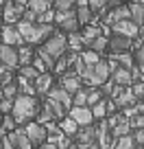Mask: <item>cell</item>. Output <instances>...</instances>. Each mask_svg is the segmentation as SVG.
I'll return each instance as SVG.
<instances>
[{
    "mask_svg": "<svg viewBox=\"0 0 144 149\" xmlns=\"http://www.w3.org/2000/svg\"><path fill=\"white\" fill-rule=\"evenodd\" d=\"M42 105L46 107L48 112H50L52 116H55V121L63 118V116H65V112H68V107H65V105H61L59 101H55V99H50V97H46V101H44Z\"/></svg>",
    "mask_w": 144,
    "mask_h": 149,
    "instance_id": "cell-21",
    "label": "cell"
},
{
    "mask_svg": "<svg viewBox=\"0 0 144 149\" xmlns=\"http://www.w3.org/2000/svg\"><path fill=\"white\" fill-rule=\"evenodd\" d=\"M81 59H83V64L85 66H94L96 61H101V53H96V51H92V48H88V51H83L81 53Z\"/></svg>",
    "mask_w": 144,
    "mask_h": 149,
    "instance_id": "cell-30",
    "label": "cell"
},
{
    "mask_svg": "<svg viewBox=\"0 0 144 149\" xmlns=\"http://www.w3.org/2000/svg\"><path fill=\"white\" fill-rule=\"evenodd\" d=\"M133 147H135L133 138H131V134H127V136H120V138H116V143H114L112 149H133Z\"/></svg>",
    "mask_w": 144,
    "mask_h": 149,
    "instance_id": "cell-32",
    "label": "cell"
},
{
    "mask_svg": "<svg viewBox=\"0 0 144 149\" xmlns=\"http://www.w3.org/2000/svg\"><path fill=\"white\" fill-rule=\"evenodd\" d=\"M0 42L18 48V46H22V44H24V40H22L20 31L13 26V24H5V26L0 29Z\"/></svg>",
    "mask_w": 144,
    "mask_h": 149,
    "instance_id": "cell-8",
    "label": "cell"
},
{
    "mask_svg": "<svg viewBox=\"0 0 144 149\" xmlns=\"http://www.w3.org/2000/svg\"><path fill=\"white\" fill-rule=\"evenodd\" d=\"M107 125H109V132H112L114 138L127 136V134L131 132V127H129V118H127L125 114H116V116H112L109 121H107Z\"/></svg>",
    "mask_w": 144,
    "mask_h": 149,
    "instance_id": "cell-7",
    "label": "cell"
},
{
    "mask_svg": "<svg viewBox=\"0 0 144 149\" xmlns=\"http://www.w3.org/2000/svg\"><path fill=\"white\" fill-rule=\"evenodd\" d=\"M65 149H79V145H76V143H70V145H68Z\"/></svg>",
    "mask_w": 144,
    "mask_h": 149,
    "instance_id": "cell-50",
    "label": "cell"
},
{
    "mask_svg": "<svg viewBox=\"0 0 144 149\" xmlns=\"http://www.w3.org/2000/svg\"><path fill=\"white\" fill-rule=\"evenodd\" d=\"M0 5H5V0H0Z\"/></svg>",
    "mask_w": 144,
    "mask_h": 149,
    "instance_id": "cell-53",
    "label": "cell"
},
{
    "mask_svg": "<svg viewBox=\"0 0 144 149\" xmlns=\"http://www.w3.org/2000/svg\"><path fill=\"white\" fill-rule=\"evenodd\" d=\"M90 48H92V51H96V53H103V51L107 48V37H105V35L94 37L92 42H90Z\"/></svg>",
    "mask_w": 144,
    "mask_h": 149,
    "instance_id": "cell-35",
    "label": "cell"
},
{
    "mask_svg": "<svg viewBox=\"0 0 144 149\" xmlns=\"http://www.w3.org/2000/svg\"><path fill=\"white\" fill-rule=\"evenodd\" d=\"M15 125H18V123H15V118L11 116V114H5V116H2V132L9 134V132L15 130Z\"/></svg>",
    "mask_w": 144,
    "mask_h": 149,
    "instance_id": "cell-38",
    "label": "cell"
},
{
    "mask_svg": "<svg viewBox=\"0 0 144 149\" xmlns=\"http://www.w3.org/2000/svg\"><path fill=\"white\" fill-rule=\"evenodd\" d=\"M76 20H79V24H90L92 22V9L88 5H81L76 9Z\"/></svg>",
    "mask_w": 144,
    "mask_h": 149,
    "instance_id": "cell-31",
    "label": "cell"
},
{
    "mask_svg": "<svg viewBox=\"0 0 144 149\" xmlns=\"http://www.w3.org/2000/svg\"><path fill=\"white\" fill-rule=\"evenodd\" d=\"M109 79L114 81L116 86H131L133 84V77H131V70L127 68H120L118 66L116 70H112V74H109Z\"/></svg>",
    "mask_w": 144,
    "mask_h": 149,
    "instance_id": "cell-19",
    "label": "cell"
},
{
    "mask_svg": "<svg viewBox=\"0 0 144 149\" xmlns=\"http://www.w3.org/2000/svg\"><path fill=\"white\" fill-rule=\"evenodd\" d=\"M90 110H92V116L94 118H98V121H103V118L107 116V101H98V103H94V105H90Z\"/></svg>",
    "mask_w": 144,
    "mask_h": 149,
    "instance_id": "cell-29",
    "label": "cell"
},
{
    "mask_svg": "<svg viewBox=\"0 0 144 149\" xmlns=\"http://www.w3.org/2000/svg\"><path fill=\"white\" fill-rule=\"evenodd\" d=\"M37 70H35V68H33V66L31 64H28V66H22V68H20V77H24V79H31V81H35V77H37Z\"/></svg>",
    "mask_w": 144,
    "mask_h": 149,
    "instance_id": "cell-37",
    "label": "cell"
},
{
    "mask_svg": "<svg viewBox=\"0 0 144 149\" xmlns=\"http://www.w3.org/2000/svg\"><path fill=\"white\" fill-rule=\"evenodd\" d=\"M133 149H135V147H133Z\"/></svg>",
    "mask_w": 144,
    "mask_h": 149,
    "instance_id": "cell-58",
    "label": "cell"
},
{
    "mask_svg": "<svg viewBox=\"0 0 144 149\" xmlns=\"http://www.w3.org/2000/svg\"><path fill=\"white\" fill-rule=\"evenodd\" d=\"M44 51L48 53V55L52 57V59H59L61 55H65V51H68V37L61 35V33H52L50 37H48L46 42H44Z\"/></svg>",
    "mask_w": 144,
    "mask_h": 149,
    "instance_id": "cell-4",
    "label": "cell"
},
{
    "mask_svg": "<svg viewBox=\"0 0 144 149\" xmlns=\"http://www.w3.org/2000/svg\"><path fill=\"white\" fill-rule=\"evenodd\" d=\"M72 121L76 123L79 127H85V125H92L94 123V116H92V110L88 105H72L70 107V114H68Z\"/></svg>",
    "mask_w": 144,
    "mask_h": 149,
    "instance_id": "cell-6",
    "label": "cell"
},
{
    "mask_svg": "<svg viewBox=\"0 0 144 149\" xmlns=\"http://www.w3.org/2000/svg\"><path fill=\"white\" fill-rule=\"evenodd\" d=\"M118 20H131L129 5H118L114 11H109V15L105 18V24H109V26H112V24L118 22Z\"/></svg>",
    "mask_w": 144,
    "mask_h": 149,
    "instance_id": "cell-20",
    "label": "cell"
},
{
    "mask_svg": "<svg viewBox=\"0 0 144 149\" xmlns=\"http://www.w3.org/2000/svg\"><path fill=\"white\" fill-rule=\"evenodd\" d=\"M5 70H7V68H5V66H2V64H0V74H2V72H5Z\"/></svg>",
    "mask_w": 144,
    "mask_h": 149,
    "instance_id": "cell-52",
    "label": "cell"
},
{
    "mask_svg": "<svg viewBox=\"0 0 144 149\" xmlns=\"http://www.w3.org/2000/svg\"><path fill=\"white\" fill-rule=\"evenodd\" d=\"M112 57L116 59V64L120 68H127V70L133 68V55L131 53H118V55H112Z\"/></svg>",
    "mask_w": 144,
    "mask_h": 149,
    "instance_id": "cell-28",
    "label": "cell"
},
{
    "mask_svg": "<svg viewBox=\"0 0 144 149\" xmlns=\"http://www.w3.org/2000/svg\"><path fill=\"white\" fill-rule=\"evenodd\" d=\"M2 97H7V99L18 97V86H15V81H9L7 86H2Z\"/></svg>",
    "mask_w": 144,
    "mask_h": 149,
    "instance_id": "cell-36",
    "label": "cell"
},
{
    "mask_svg": "<svg viewBox=\"0 0 144 149\" xmlns=\"http://www.w3.org/2000/svg\"><path fill=\"white\" fill-rule=\"evenodd\" d=\"M57 125H59V130L63 132L65 136H74V134H76V130H79V125H76V123L72 121L70 116H63V118H59V123H57Z\"/></svg>",
    "mask_w": 144,
    "mask_h": 149,
    "instance_id": "cell-25",
    "label": "cell"
},
{
    "mask_svg": "<svg viewBox=\"0 0 144 149\" xmlns=\"http://www.w3.org/2000/svg\"><path fill=\"white\" fill-rule=\"evenodd\" d=\"M65 37H68V48H70V53L81 51V46H83V40H81V35H76V33H70V35H65Z\"/></svg>",
    "mask_w": 144,
    "mask_h": 149,
    "instance_id": "cell-33",
    "label": "cell"
},
{
    "mask_svg": "<svg viewBox=\"0 0 144 149\" xmlns=\"http://www.w3.org/2000/svg\"><path fill=\"white\" fill-rule=\"evenodd\" d=\"M13 5H20V7H26L28 5V0H11Z\"/></svg>",
    "mask_w": 144,
    "mask_h": 149,
    "instance_id": "cell-49",
    "label": "cell"
},
{
    "mask_svg": "<svg viewBox=\"0 0 144 149\" xmlns=\"http://www.w3.org/2000/svg\"><path fill=\"white\" fill-rule=\"evenodd\" d=\"M15 149H18V147H15Z\"/></svg>",
    "mask_w": 144,
    "mask_h": 149,
    "instance_id": "cell-57",
    "label": "cell"
},
{
    "mask_svg": "<svg viewBox=\"0 0 144 149\" xmlns=\"http://www.w3.org/2000/svg\"><path fill=\"white\" fill-rule=\"evenodd\" d=\"M11 110H13V99L2 97L0 99V112H2V114H11Z\"/></svg>",
    "mask_w": 144,
    "mask_h": 149,
    "instance_id": "cell-43",
    "label": "cell"
},
{
    "mask_svg": "<svg viewBox=\"0 0 144 149\" xmlns=\"http://www.w3.org/2000/svg\"><path fill=\"white\" fill-rule=\"evenodd\" d=\"M2 116H5V114L0 112V134H2Z\"/></svg>",
    "mask_w": 144,
    "mask_h": 149,
    "instance_id": "cell-51",
    "label": "cell"
},
{
    "mask_svg": "<svg viewBox=\"0 0 144 149\" xmlns=\"http://www.w3.org/2000/svg\"><path fill=\"white\" fill-rule=\"evenodd\" d=\"M46 97H50V99H55V101H59L61 105H65L68 110L72 107V94H70L68 90H63L61 86H57V88L52 86V88L48 90V94H46Z\"/></svg>",
    "mask_w": 144,
    "mask_h": 149,
    "instance_id": "cell-15",
    "label": "cell"
},
{
    "mask_svg": "<svg viewBox=\"0 0 144 149\" xmlns=\"http://www.w3.org/2000/svg\"><path fill=\"white\" fill-rule=\"evenodd\" d=\"M107 46L112 48V55H118V53H127L131 46H133V40L131 37H125V35H116L114 33L109 40H107Z\"/></svg>",
    "mask_w": 144,
    "mask_h": 149,
    "instance_id": "cell-13",
    "label": "cell"
},
{
    "mask_svg": "<svg viewBox=\"0 0 144 149\" xmlns=\"http://www.w3.org/2000/svg\"><path fill=\"white\" fill-rule=\"evenodd\" d=\"M61 88L68 90L70 94H74L76 90L83 88V86H81V77H79L76 72H68V74H63V77H61Z\"/></svg>",
    "mask_w": 144,
    "mask_h": 149,
    "instance_id": "cell-18",
    "label": "cell"
},
{
    "mask_svg": "<svg viewBox=\"0 0 144 149\" xmlns=\"http://www.w3.org/2000/svg\"><path fill=\"white\" fill-rule=\"evenodd\" d=\"M131 138H133L135 145H144V127H140V130H133Z\"/></svg>",
    "mask_w": 144,
    "mask_h": 149,
    "instance_id": "cell-45",
    "label": "cell"
},
{
    "mask_svg": "<svg viewBox=\"0 0 144 149\" xmlns=\"http://www.w3.org/2000/svg\"><path fill=\"white\" fill-rule=\"evenodd\" d=\"M131 92H133L135 99L144 97V81H133V84H131Z\"/></svg>",
    "mask_w": 144,
    "mask_h": 149,
    "instance_id": "cell-44",
    "label": "cell"
},
{
    "mask_svg": "<svg viewBox=\"0 0 144 149\" xmlns=\"http://www.w3.org/2000/svg\"><path fill=\"white\" fill-rule=\"evenodd\" d=\"M101 33H103L101 26H96V24H85V31H83V35H81V40H83L85 46H90V42H92L94 37H98Z\"/></svg>",
    "mask_w": 144,
    "mask_h": 149,
    "instance_id": "cell-24",
    "label": "cell"
},
{
    "mask_svg": "<svg viewBox=\"0 0 144 149\" xmlns=\"http://www.w3.org/2000/svg\"><path fill=\"white\" fill-rule=\"evenodd\" d=\"M24 132H26V136L31 138V143H33V147L35 145H42L44 140H46V127L42 125V123H24Z\"/></svg>",
    "mask_w": 144,
    "mask_h": 149,
    "instance_id": "cell-10",
    "label": "cell"
},
{
    "mask_svg": "<svg viewBox=\"0 0 144 149\" xmlns=\"http://www.w3.org/2000/svg\"><path fill=\"white\" fill-rule=\"evenodd\" d=\"M39 149H57V145H55V143H48V140H44V143L39 145Z\"/></svg>",
    "mask_w": 144,
    "mask_h": 149,
    "instance_id": "cell-47",
    "label": "cell"
},
{
    "mask_svg": "<svg viewBox=\"0 0 144 149\" xmlns=\"http://www.w3.org/2000/svg\"><path fill=\"white\" fill-rule=\"evenodd\" d=\"M129 13H131V20H133L138 26L144 24V5L142 2H131L129 5Z\"/></svg>",
    "mask_w": 144,
    "mask_h": 149,
    "instance_id": "cell-23",
    "label": "cell"
},
{
    "mask_svg": "<svg viewBox=\"0 0 144 149\" xmlns=\"http://www.w3.org/2000/svg\"><path fill=\"white\" fill-rule=\"evenodd\" d=\"M76 145H92L96 140V127L94 125H85L76 130Z\"/></svg>",
    "mask_w": 144,
    "mask_h": 149,
    "instance_id": "cell-16",
    "label": "cell"
},
{
    "mask_svg": "<svg viewBox=\"0 0 144 149\" xmlns=\"http://www.w3.org/2000/svg\"><path fill=\"white\" fill-rule=\"evenodd\" d=\"M33 57H35V53L31 51V44H22V46H18V64L20 66H28L33 61Z\"/></svg>",
    "mask_w": 144,
    "mask_h": 149,
    "instance_id": "cell-22",
    "label": "cell"
},
{
    "mask_svg": "<svg viewBox=\"0 0 144 149\" xmlns=\"http://www.w3.org/2000/svg\"><path fill=\"white\" fill-rule=\"evenodd\" d=\"M79 149H103L98 143H92V145H79Z\"/></svg>",
    "mask_w": 144,
    "mask_h": 149,
    "instance_id": "cell-48",
    "label": "cell"
},
{
    "mask_svg": "<svg viewBox=\"0 0 144 149\" xmlns=\"http://www.w3.org/2000/svg\"><path fill=\"white\" fill-rule=\"evenodd\" d=\"M50 5H52V0H28V9H33L35 13H44V11H48L50 9Z\"/></svg>",
    "mask_w": 144,
    "mask_h": 149,
    "instance_id": "cell-27",
    "label": "cell"
},
{
    "mask_svg": "<svg viewBox=\"0 0 144 149\" xmlns=\"http://www.w3.org/2000/svg\"><path fill=\"white\" fill-rule=\"evenodd\" d=\"M118 2H125V0H118Z\"/></svg>",
    "mask_w": 144,
    "mask_h": 149,
    "instance_id": "cell-54",
    "label": "cell"
},
{
    "mask_svg": "<svg viewBox=\"0 0 144 149\" xmlns=\"http://www.w3.org/2000/svg\"><path fill=\"white\" fill-rule=\"evenodd\" d=\"M33 86H35V92L39 94H48V90L52 88V74L48 72H39L37 77H35V81H33Z\"/></svg>",
    "mask_w": 144,
    "mask_h": 149,
    "instance_id": "cell-17",
    "label": "cell"
},
{
    "mask_svg": "<svg viewBox=\"0 0 144 149\" xmlns=\"http://www.w3.org/2000/svg\"><path fill=\"white\" fill-rule=\"evenodd\" d=\"M74 2H76V0H52V5H55L57 11H68V9H72V7H74Z\"/></svg>",
    "mask_w": 144,
    "mask_h": 149,
    "instance_id": "cell-41",
    "label": "cell"
},
{
    "mask_svg": "<svg viewBox=\"0 0 144 149\" xmlns=\"http://www.w3.org/2000/svg\"><path fill=\"white\" fill-rule=\"evenodd\" d=\"M39 101L31 94H18L13 99V110H11V116L15 118V123H26L31 118L37 116L39 112Z\"/></svg>",
    "mask_w": 144,
    "mask_h": 149,
    "instance_id": "cell-2",
    "label": "cell"
},
{
    "mask_svg": "<svg viewBox=\"0 0 144 149\" xmlns=\"http://www.w3.org/2000/svg\"><path fill=\"white\" fill-rule=\"evenodd\" d=\"M72 105H88V88H81L72 94Z\"/></svg>",
    "mask_w": 144,
    "mask_h": 149,
    "instance_id": "cell-34",
    "label": "cell"
},
{
    "mask_svg": "<svg viewBox=\"0 0 144 149\" xmlns=\"http://www.w3.org/2000/svg\"><path fill=\"white\" fill-rule=\"evenodd\" d=\"M109 2L112 0H88V7L92 11H103L105 7H109Z\"/></svg>",
    "mask_w": 144,
    "mask_h": 149,
    "instance_id": "cell-42",
    "label": "cell"
},
{
    "mask_svg": "<svg viewBox=\"0 0 144 149\" xmlns=\"http://www.w3.org/2000/svg\"><path fill=\"white\" fill-rule=\"evenodd\" d=\"M129 127L131 130H140V127H144V114H133V116H129Z\"/></svg>",
    "mask_w": 144,
    "mask_h": 149,
    "instance_id": "cell-40",
    "label": "cell"
},
{
    "mask_svg": "<svg viewBox=\"0 0 144 149\" xmlns=\"http://www.w3.org/2000/svg\"><path fill=\"white\" fill-rule=\"evenodd\" d=\"M22 35L24 44H39V42H46L48 37L55 33L52 24H42V22H26V20H20L18 26H15Z\"/></svg>",
    "mask_w": 144,
    "mask_h": 149,
    "instance_id": "cell-1",
    "label": "cell"
},
{
    "mask_svg": "<svg viewBox=\"0 0 144 149\" xmlns=\"http://www.w3.org/2000/svg\"><path fill=\"white\" fill-rule=\"evenodd\" d=\"M0 149H2V145H0Z\"/></svg>",
    "mask_w": 144,
    "mask_h": 149,
    "instance_id": "cell-56",
    "label": "cell"
},
{
    "mask_svg": "<svg viewBox=\"0 0 144 149\" xmlns=\"http://www.w3.org/2000/svg\"><path fill=\"white\" fill-rule=\"evenodd\" d=\"M55 22L61 26V31H68V33H76V29H79V20H76V11L74 9L57 11L55 13Z\"/></svg>",
    "mask_w": 144,
    "mask_h": 149,
    "instance_id": "cell-5",
    "label": "cell"
},
{
    "mask_svg": "<svg viewBox=\"0 0 144 149\" xmlns=\"http://www.w3.org/2000/svg\"><path fill=\"white\" fill-rule=\"evenodd\" d=\"M0 99H2V92H0Z\"/></svg>",
    "mask_w": 144,
    "mask_h": 149,
    "instance_id": "cell-55",
    "label": "cell"
},
{
    "mask_svg": "<svg viewBox=\"0 0 144 149\" xmlns=\"http://www.w3.org/2000/svg\"><path fill=\"white\" fill-rule=\"evenodd\" d=\"M9 138H11V143H13V147H18V149H33V143H31V138L26 136L24 127H22V130L9 132Z\"/></svg>",
    "mask_w": 144,
    "mask_h": 149,
    "instance_id": "cell-14",
    "label": "cell"
},
{
    "mask_svg": "<svg viewBox=\"0 0 144 149\" xmlns=\"http://www.w3.org/2000/svg\"><path fill=\"white\" fill-rule=\"evenodd\" d=\"M0 145H2V149H15V147H13V143H11V138H9V136H5V138H0Z\"/></svg>",
    "mask_w": 144,
    "mask_h": 149,
    "instance_id": "cell-46",
    "label": "cell"
},
{
    "mask_svg": "<svg viewBox=\"0 0 144 149\" xmlns=\"http://www.w3.org/2000/svg\"><path fill=\"white\" fill-rule=\"evenodd\" d=\"M15 86H18V92H22V94H31V97H35V86H33V81H31V79H24V77H18Z\"/></svg>",
    "mask_w": 144,
    "mask_h": 149,
    "instance_id": "cell-26",
    "label": "cell"
},
{
    "mask_svg": "<svg viewBox=\"0 0 144 149\" xmlns=\"http://www.w3.org/2000/svg\"><path fill=\"white\" fill-rule=\"evenodd\" d=\"M0 64L5 68H18V48L9 44H0Z\"/></svg>",
    "mask_w": 144,
    "mask_h": 149,
    "instance_id": "cell-12",
    "label": "cell"
},
{
    "mask_svg": "<svg viewBox=\"0 0 144 149\" xmlns=\"http://www.w3.org/2000/svg\"><path fill=\"white\" fill-rule=\"evenodd\" d=\"M22 13H24V7L13 5L11 0H5V5H2V20H5V24H18L22 20Z\"/></svg>",
    "mask_w": 144,
    "mask_h": 149,
    "instance_id": "cell-9",
    "label": "cell"
},
{
    "mask_svg": "<svg viewBox=\"0 0 144 149\" xmlns=\"http://www.w3.org/2000/svg\"><path fill=\"white\" fill-rule=\"evenodd\" d=\"M109 74H112L109 64L101 59L94 66H85V70L81 72V79H83L88 86H92V88H98V86H103L107 79H109Z\"/></svg>",
    "mask_w": 144,
    "mask_h": 149,
    "instance_id": "cell-3",
    "label": "cell"
},
{
    "mask_svg": "<svg viewBox=\"0 0 144 149\" xmlns=\"http://www.w3.org/2000/svg\"><path fill=\"white\" fill-rule=\"evenodd\" d=\"M35 55H37V57H39V59H42V61H44V64H46V68H48V70H52V68H55V59H52V57H50V55H48V53H46V51H44V48H39V51H37V53H35Z\"/></svg>",
    "mask_w": 144,
    "mask_h": 149,
    "instance_id": "cell-39",
    "label": "cell"
},
{
    "mask_svg": "<svg viewBox=\"0 0 144 149\" xmlns=\"http://www.w3.org/2000/svg\"><path fill=\"white\" fill-rule=\"evenodd\" d=\"M112 31L116 33V35H125V37H131V40H133L140 33V26L133 20H118V22L112 24Z\"/></svg>",
    "mask_w": 144,
    "mask_h": 149,
    "instance_id": "cell-11",
    "label": "cell"
}]
</instances>
